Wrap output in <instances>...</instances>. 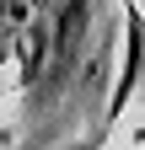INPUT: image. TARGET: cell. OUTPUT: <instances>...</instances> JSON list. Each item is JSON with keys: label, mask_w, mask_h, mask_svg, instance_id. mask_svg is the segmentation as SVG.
<instances>
[{"label": "cell", "mask_w": 145, "mask_h": 150, "mask_svg": "<svg viewBox=\"0 0 145 150\" xmlns=\"http://www.w3.org/2000/svg\"><path fill=\"white\" fill-rule=\"evenodd\" d=\"M140 70H145V22H140V11L129 6V0H124V70H118V81L107 86V112H118L124 102H129Z\"/></svg>", "instance_id": "1"}, {"label": "cell", "mask_w": 145, "mask_h": 150, "mask_svg": "<svg viewBox=\"0 0 145 150\" xmlns=\"http://www.w3.org/2000/svg\"><path fill=\"white\" fill-rule=\"evenodd\" d=\"M48 6V0H0V43H11L16 32H22V22H32Z\"/></svg>", "instance_id": "2"}, {"label": "cell", "mask_w": 145, "mask_h": 150, "mask_svg": "<svg viewBox=\"0 0 145 150\" xmlns=\"http://www.w3.org/2000/svg\"><path fill=\"white\" fill-rule=\"evenodd\" d=\"M70 150H97V145H86V139H81V145H70Z\"/></svg>", "instance_id": "3"}]
</instances>
